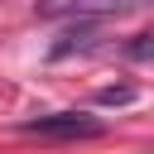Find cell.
<instances>
[{"mask_svg":"<svg viewBox=\"0 0 154 154\" xmlns=\"http://www.w3.org/2000/svg\"><path fill=\"white\" fill-rule=\"evenodd\" d=\"M130 96H135V87H106V91H101L106 106H111V101H130Z\"/></svg>","mask_w":154,"mask_h":154,"instance_id":"4","label":"cell"},{"mask_svg":"<svg viewBox=\"0 0 154 154\" xmlns=\"http://www.w3.org/2000/svg\"><path fill=\"white\" fill-rule=\"evenodd\" d=\"M43 19H101V14H135V10H154V0H38L34 5Z\"/></svg>","mask_w":154,"mask_h":154,"instance_id":"2","label":"cell"},{"mask_svg":"<svg viewBox=\"0 0 154 154\" xmlns=\"http://www.w3.org/2000/svg\"><path fill=\"white\" fill-rule=\"evenodd\" d=\"M72 48H91V29H77V34H63L53 43V58H67Z\"/></svg>","mask_w":154,"mask_h":154,"instance_id":"3","label":"cell"},{"mask_svg":"<svg viewBox=\"0 0 154 154\" xmlns=\"http://www.w3.org/2000/svg\"><path fill=\"white\" fill-rule=\"evenodd\" d=\"M154 53V34H140V43H130V58H149Z\"/></svg>","mask_w":154,"mask_h":154,"instance_id":"5","label":"cell"},{"mask_svg":"<svg viewBox=\"0 0 154 154\" xmlns=\"http://www.w3.org/2000/svg\"><path fill=\"white\" fill-rule=\"evenodd\" d=\"M19 130H24V135H43V140H91V135H101L106 125H101L96 116H87V111H53V116L24 120Z\"/></svg>","mask_w":154,"mask_h":154,"instance_id":"1","label":"cell"}]
</instances>
